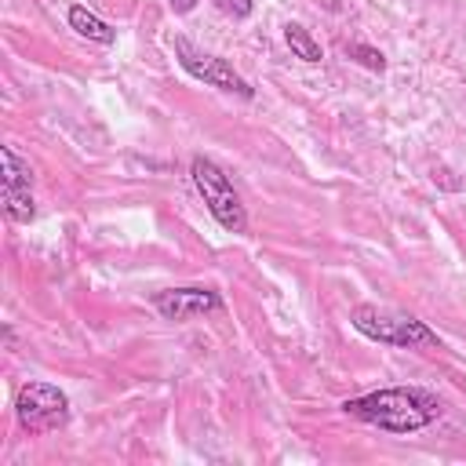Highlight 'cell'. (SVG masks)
<instances>
[{"instance_id":"8992f818","label":"cell","mask_w":466,"mask_h":466,"mask_svg":"<svg viewBox=\"0 0 466 466\" xmlns=\"http://www.w3.org/2000/svg\"><path fill=\"white\" fill-rule=\"evenodd\" d=\"M153 306L164 320H193L222 309V295L211 288H167L153 295Z\"/></svg>"},{"instance_id":"5b68a950","label":"cell","mask_w":466,"mask_h":466,"mask_svg":"<svg viewBox=\"0 0 466 466\" xmlns=\"http://www.w3.org/2000/svg\"><path fill=\"white\" fill-rule=\"evenodd\" d=\"M175 58L178 66L193 76V80H204L208 87H218V91H229V95H240V98H251L255 87L218 55H208V51H197L186 36H175Z\"/></svg>"},{"instance_id":"30bf717a","label":"cell","mask_w":466,"mask_h":466,"mask_svg":"<svg viewBox=\"0 0 466 466\" xmlns=\"http://www.w3.org/2000/svg\"><path fill=\"white\" fill-rule=\"evenodd\" d=\"M0 175H4V186H33V167L15 153V146L0 149Z\"/></svg>"},{"instance_id":"9c48e42d","label":"cell","mask_w":466,"mask_h":466,"mask_svg":"<svg viewBox=\"0 0 466 466\" xmlns=\"http://www.w3.org/2000/svg\"><path fill=\"white\" fill-rule=\"evenodd\" d=\"M284 40H288L291 55L302 58V62H320V58H324V55H320V44H317V40L309 36V29L299 25V22H288V25H284Z\"/></svg>"},{"instance_id":"7a4b0ae2","label":"cell","mask_w":466,"mask_h":466,"mask_svg":"<svg viewBox=\"0 0 466 466\" xmlns=\"http://www.w3.org/2000/svg\"><path fill=\"white\" fill-rule=\"evenodd\" d=\"M350 324L375 339V342H386V346H404V350H433L441 346V339L411 313H393V309H379V306H353L350 313Z\"/></svg>"},{"instance_id":"7c38bea8","label":"cell","mask_w":466,"mask_h":466,"mask_svg":"<svg viewBox=\"0 0 466 466\" xmlns=\"http://www.w3.org/2000/svg\"><path fill=\"white\" fill-rule=\"evenodd\" d=\"M211 4H215L222 15L237 18V22H240V18H248V15L255 11V0H211Z\"/></svg>"},{"instance_id":"3957f363","label":"cell","mask_w":466,"mask_h":466,"mask_svg":"<svg viewBox=\"0 0 466 466\" xmlns=\"http://www.w3.org/2000/svg\"><path fill=\"white\" fill-rule=\"evenodd\" d=\"M189 175H193V186L197 193L204 197L211 218L226 229V233H244L248 229V211L229 182V175L211 160V157H193L189 160Z\"/></svg>"},{"instance_id":"277c9868","label":"cell","mask_w":466,"mask_h":466,"mask_svg":"<svg viewBox=\"0 0 466 466\" xmlns=\"http://www.w3.org/2000/svg\"><path fill=\"white\" fill-rule=\"evenodd\" d=\"M15 419L29 433H51L69 419V397L44 379H29L15 393Z\"/></svg>"},{"instance_id":"ba28073f","label":"cell","mask_w":466,"mask_h":466,"mask_svg":"<svg viewBox=\"0 0 466 466\" xmlns=\"http://www.w3.org/2000/svg\"><path fill=\"white\" fill-rule=\"evenodd\" d=\"M4 211L11 222H33L36 204H33V186H4Z\"/></svg>"},{"instance_id":"8fae6325","label":"cell","mask_w":466,"mask_h":466,"mask_svg":"<svg viewBox=\"0 0 466 466\" xmlns=\"http://www.w3.org/2000/svg\"><path fill=\"white\" fill-rule=\"evenodd\" d=\"M346 55H350V58H357L360 66L375 69V73H382V69H386L382 51H375V47H368V44H346Z\"/></svg>"},{"instance_id":"6da1fadb","label":"cell","mask_w":466,"mask_h":466,"mask_svg":"<svg viewBox=\"0 0 466 466\" xmlns=\"http://www.w3.org/2000/svg\"><path fill=\"white\" fill-rule=\"evenodd\" d=\"M342 411L386 433H415L441 419V400L419 386H393V390L350 397L342 400Z\"/></svg>"},{"instance_id":"52a82bcc","label":"cell","mask_w":466,"mask_h":466,"mask_svg":"<svg viewBox=\"0 0 466 466\" xmlns=\"http://www.w3.org/2000/svg\"><path fill=\"white\" fill-rule=\"evenodd\" d=\"M69 29H76L84 40H95V44H102V47H109V44L116 40V29H113L109 22H102L95 11H87L84 4H73V7H69Z\"/></svg>"},{"instance_id":"4fadbf2b","label":"cell","mask_w":466,"mask_h":466,"mask_svg":"<svg viewBox=\"0 0 466 466\" xmlns=\"http://www.w3.org/2000/svg\"><path fill=\"white\" fill-rule=\"evenodd\" d=\"M171 4V11H178V15H186V11H193L200 0H167Z\"/></svg>"}]
</instances>
